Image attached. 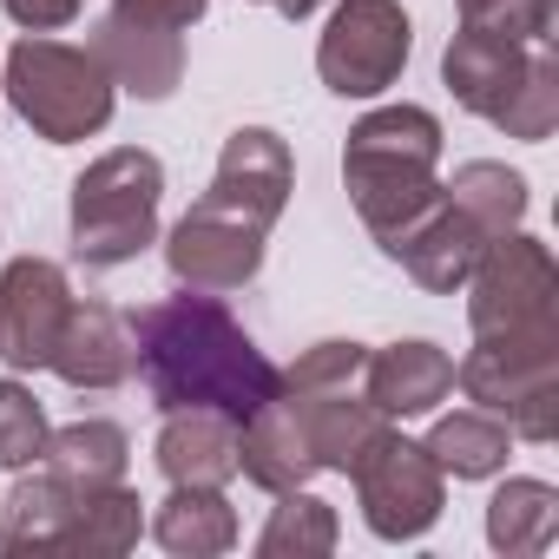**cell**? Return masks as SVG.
I'll return each instance as SVG.
<instances>
[{"label": "cell", "instance_id": "cell-1", "mask_svg": "<svg viewBox=\"0 0 559 559\" xmlns=\"http://www.w3.org/2000/svg\"><path fill=\"white\" fill-rule=\"evenodd\" d=\"M132 369H145L152 402L165 415H178V408H217L237 428L270 395H284V376L263 362V349L204 290L152 304V310L132 317Z\"/></svg>", "mask_w": 559, "mask_h": 559}, {"label": "cell", "instance_id": "cell-2", "mask_svg": "<svg viewBox=\"0 0 559 559\" xmlns=\"http://www.w3.org/2000/svg\"><path fill=\"white\" fill-rule=\"evenodd\" d=\"M435 158H441V126L421 106H389L349 132L343 171H349L356 211L369 217L382 250H395L408 237V224H421L435 211V198H441Z\"/></svg>", "mask_w": 559, "mask_h": 559}, {"label": "cell", "instance_id": "cell-3", "mask_svg": "<svg viewBox=\"0 0 559 559\" xmlns=\"http://www.w3.org/2000/svg\"><path fill=\"white\" fill-rule=\"evenodd\" d=\"M158 191H165V171H158L152 152L99 158L73 185V250H80V263H93V270L132 263L158 230Z\"/></svg>", "mask_w": 559, "mask_h": 559}, {"label": "cell", "instance_id": "cell-4", "mask_svg": "<svg viewBox=\"0 0 559 559\" xmlns=\"http://www.w3.org/2000/svg\"><path fill=\"white\" fill-rule=\"evenodd\" d=\"M8 93L21 106V119L53 139V145H73L86 132L106 126L112 112V73L99 67V53H80V47H60V40H27L14 47L8 60Z\"/></svg>", "mask_w": 559, "mask_h": 559}, {"label": "cell", "instance_id": "cell-5", "mask_svg": "<svg viewBox=\"0 0 559 559\" xmlns=\"http://www.w3.org/2000/svg\"><path fill=\"white\" fill-rule=\"evenodd\" d=\"M204 14V0H119L99 27V67L132 86L139 99H165L185 73V47L178 34Z\"/></svg>", "mask_w": 559, "mask_h": 559}, {"label": "cell", "instance_id": "cell-6", "mask_svg": "<svg viewBox=\"0 0 559 559\" xmlns=\"http://www.w3.org/2000/svg\"><path fill=\"white\" fill-rule=\"evenodd\" d=\"M474 284V330L480 336H552V263L533 237H487Z\"/></svg>", "mask_w": 559, "mask_h": 559}, {"label": "cell", "instance_id": "cell-7", "mask_svg": "<svg viewBox=\"0 0 559 559\" xmlns=\"http://www.w3.org/2000/svg\"><path fill=\"white\" fill-rule=\"evenodd\" d=\"M402 60H408V21L395 0H343L323 34V53H317L330 93H343V99L382 93L402 73Z\"/></svg>", "mask_w": 559, "mask_h": 559}, {"label": "cell", "instance_id": "cell-8", "mask_svg": "<svg viewBox=\"0 0 559 559\" xmlns=\"http://www.w3.org/2000/svg\"><path fill=\"white\" fill-rule=\"evenodd\" d=\"M349 474L362 480V507H369V526L389 533V539H408L435 520L441 507V474H435V454L428 448H408L395 441L389 428L349 461Z\"/></svg>", "mask_w": 559, "mask_h": 559}, {"label": "cell", "instance_id": "cell-9", "mask_svg": "<svg viewBox=\"0 0 559 559\" xmlns=\"http://www.w3.org/2000/svg\"><path fill=\"white\" fill-rule=\"evenodd\" d=\"M165 257H171L178 284H191L204 297H224V290H237V284H250V276H257V263H263V224H250V217L198 198L185 211V224L171 230V250Z\"/></svg>", "mask_w": 559, "mask_h": 559}, {"label": "cell", "instance_id": "cell-10", "mask_svg": "<svg viewBox=\"0 0 559 559\" xmlns=\"http://www.w3.org/2000/svg\"><path fill=\"white\" fill-rule=\"evenodd\" d=\"M73 297H67V276L47 257H21L0 276V356L14 369H40L53 362L60 323H67Z\"/></svg>", "mask_w": 559, "mask_h": 559}, {"label": "cell", "instance_id": "cell-11", "mask_svg": "<svg viewBox=\"0 0 559 559\" xmlns=\"http://www.w3.org/2000/svg\"><path fill=\"white\" fill-rule=\"evenodd\" d=\"M284 191H290V152H284V139L250 126V132H237V139L224 145L217 178H211V191H204V198L270 230V217L284 211Z\"/></svg>", "mask_w": 559, "mask_h": 559}, {"label": "cell", "instance_id": "cell-12", "mask_svg": "<svg viewBox=\"0 0 559 559\" xmlns=\"http://www.w3.org/2000/svg\"><path fill=\"white\" fill-rule=\"evenodd\" d=\"M480 250H487V230L461 204H448V198H435V211L421 224H408V237L395 243V257L415 270V284H428V290L467 284L474 263H480Z\"/></svg>", "mask_w": 559, "mask_h": 559}, {"label": "cell", "instance_id": "cell-13", "mask_svg": "<svg viewBox=\"0 0 559 559\" xmlns=\"http://www.w3.org/2000/svg\"><path fill=\"white\" fill-rule=\"evenodd\" d=\"M53 369L73 389H112L132 376V330L106 304H73L53 343Z\"/></svg>", "mask_w": 559, "mask_h": 559}, {"label": "cell", "instance_id": "cell-14", "mask_svg": "<svg viewBox=\"0 0 559 559\" xmlns=\"http://www.w3.org/2000/svg\"><path fill=\"white\" fill-rule=\"evenodd\" d=\"M158 467L178 487H217L237 474V421L217 408H178L158 435Z\"/></svg>", "mask_w": 559, "mask_h": 559}, {"label": "cell", "instance_id": "cell-15", "mask_svg": "<svg viewBox=\"0 0 559 559\" xmlns=\"http://www.w3.org/2000/svg\"><path fill=\"white\" fill-rule=\"evenodd\" d=\"M369 376V408L376 415H421L454 389V362L435 343H395L376 362H362Z\"/></svg>", "mask_w": 559, "mask_h": 559}, {"label": "cell", "instance_id": "cell-16", "mask_svg": "<svg viewBox=\"0 0 559 559\" xmlns=\"http://www.w3.org/2000/svg\"><path fill=\"white\" fill-rule=\"evenodd\" d=\"M40 454H47V474L67 480L73 493L119 487V474H126V435H119L112 421H80V428L53 435Z\"/></svg>", "mask_w": 559, "mask_h": 559}, {"label": "cell", "instance_id": "cell-17", "mask_svg": "<svg viewBox=\"0 0 559 559\" xmlns=\"http://www.w3.org/2000/svg\"><path fill=\"white\" fill-rule=\"evenodd\" d=\"M230 533H237L230 507L211 487H178L165 500V513H158V539L171 552H217V546H230Z\"/></svg>", "mask_w": 559, "mask_h": 559}, {"label": "cell", "instance_id": "cell-18", "mask_svg": "<svg viewBox=\"0 0 559 559\" xmlns=\"http://www.w3.org/2000/svg\"><path fill=\"white\" fill-rule=\"evenodd\" d=\"M448 204H461L487 237H500L513 217H520V204H526V185L507 171V165H467V171H454V185H448Z\"/></svg>", "mask_w": 559, "mask_h": 559}, {"label": "cell", "instance_id": "cell-19", "mask_svg": "<svg viewBox=\"0 0 559 559\" xmlns=\"http://www.w3.org/2000/svg\"><path fill=\"white\" fill-rule=\"evenodd\" d=\"M435 467H454V474H493L500 454H507V428L493 415H448L428 441Z\"/></svg>", "mask_w": 559, "mask_h": 559}, {"label": "cell", "instance_id": "cell-20", "mask_svg": "<svg viewBox=\"0 0 559 559\" xmlns=\"http://www.w3.org/2000/svg\"><path fill=\"white\" fill-rule=\"evenodd\" d=\"M47 448V421L21 382H0V467H27Z\"/></svg>", "mask_w": 559, "mask_h": 559}, {"label": "cell", "instance_id": "cell-21", "mask_svg": "<svg viewBox=\"0 0 559 559\" xmlns=\"http://www.w3.org/2000/svg\"><path fill=\"white\" fill-rule=\"evenodd\" d=\"M362 343H317L297 369H290V389L297 395H323V389H349L362 376Z\"/></svg>", "mask_w": 559, "mask_h": 559}, {"label": "cell", "instance_id": "cell-22", "mask_svg": "<svg viewBox=\"0 0 559 559\" xmlns=\"http://www.w3.org/2000/svg\"><path fill=\"white\" fill-rule=\"evenodd\" d=\"M336 539V526H330V507L323 500H284L276 507V520H270V533H263V552H284V546H330Z\"/></svg>", "mask_w": 559, "mask_h": 559}, {"label": "cell", "instance_id": "cell-23", "mask_svg": "<svg viewBox=\"0 0 559 559\" xmlns=\"http://www.w3.org/2000/svg\"><path fill=\"white\" fill-rule=\"evenodd\" d=\"M80 8H86V0H8V14H14L21 27H34V34H53V27H67Z\"/></svg>", "mask_w": 559, "mask_h": 559}, {"label": "cell", "instance_id": "cell-24", "mask_svg": "<svg viewBox=\"0 0 559 559\" xmlns=\"http://www.w3.org/2000/svg\"><path fill=\"white\" fill-rule=\"evenodd\" d=\"M270 8H276V14H290V21H304V14L317 8V0H270Z\"/></svg>", "mask_w": 559, "mask_h": 559}, {"label": "cell", "instance_id": "cell-25", "mask_svg": "<svg viewBox=\"0 0 559 559\" xmlns=\"http://www.w3.org/2000/svg\"><path fill=\"white\" fill-rule=\"evenodd\" d=\"M493 8H507V0H461V14H467V21H480V14H493Z\"/></svg>", "mask_w": 559, "mask_h": 559}]
</instances>
